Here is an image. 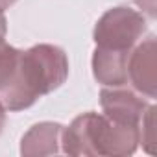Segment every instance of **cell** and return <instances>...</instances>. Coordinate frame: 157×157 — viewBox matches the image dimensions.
<instances>
[{
    "label": "cell",
    "mask_w": 157,
    "mask_h": 157,
    "mask_svg": "<svg viewBox=\"0 0 157 157\" xmlns=\"http://www.w3.org/2000/svg\"><path fill=\"white\" fill-rule=\"evenodd\" d=\"M153 126H155V105H150L139 128V142L146 148L148 153H153V140H155Z\"/></svg>",
    "instance_id": "obj_8"
},
{
    "label": "cell",
    "mask_w": 157,
    "mask_h": 157,
    "mask_svg": "<svg viewBox=\"0 0 157 157\" xmlns=\"http://www.w3.org/2000/svg\"><path fill=\"white\" fill-rule=\"evenodd\" d=\"M139 148V128L113 122L104 113H83L63 129L61 151L68 155H133Z\"/></svg>",
    "instance_id": "obj_2"
},
{
    "label": "cell",
    "mask_w": 157,
    "mask_h": 157,
    "mask_svg": "<svg viewBox=\"0 0 157 157\" xmlns=\"http://www.w3.org/2000/svg\"><path fill=\"white\" fill-rule=\"evenodd\" d=\"M17 57H19V50L13 48L11 44H8L4 37H0V91L10 82Z\"/></svg>",
    "instance_id": "obj_7"
},
{
    "label": "cell",
    "mask_w": 157,
    "mask_h": 157,
    "mask_svg": "<svg viewBox=\"0 0 157 157\" xmlns=\"http://www.w3.org/2000/svg\"><path fill=\"white\" fill-rule=\"evenodd\" d=\"M100 104L107 118L131 128H140V120L151 105L142 94L124 87H104L100 91Z\"/></svg>",
    "instance_id": "obj_4"
},
{
    "label": "cell",
    "mask_w": 157,
    "mask_h": 157,
    "mask_svg": "<svg viewBox=\"0 0 157 157\" xmlns=\"http://www.w3.org/2000/svg\"><path fill=\"white\" fill-rule=\"evenodd\" d=\"M6 32H8V21H6L4 11L0 10V37H6Z\"/></svg>",
    "instance_id": "obj_10"
},
{
    "label": "cell",
    "mask_w": 157,
    "mask_h": 157,
    "mask_svg": "<svg viewBox=\"0 0 157 157\" xmlns=\"http://www.w3.org/2000/svg\"><path fill=\"white\" fill-rule=\"evenodd\" d=\"M68 78V57L56 44H35L19 50L13 74L0 91V102L6 111H22L39 98L54 93Z\"/></svg>",
    "instance_id": "obj_1"
},
{
    "label": "cell",
    "mask_w": 157,
    "mask_h": 157,
    "mask_svg": "<svg viewBox=\"0 0 157 157\" xmlns=\"http://www.w3.org/2000/svg\"><path fill=\"white\" fill-rule=\"evenodd\" d=\"M146 32L148 26L142 13L126 6H118L107 10L98 19L93 39L98 50L128 56L142 41Z\"/></svg>",
    "instance_id": "obj_3"
},
{
    "label": "cell",
    "mask_w": 157,
    "mask_h": 157,
    "mask_svg": "<svg viewBox=\"0 0 157 157\" xmlns=\"http://www.w3.org/2000/svg\"><path fill=\"white\" fill-rule=\"evenodd\" d=\"M4 126H6V107L2 105V102H0V133H2Z\"/></svg>",
    "instance_id": "obj_11"
},
{
    "label": "cell",
    "mask_w": 157,
    "mask_h": 157,
    "mask_svg": "<svg viewBox=\"0 0 157 157\" xmlns=\"http://www.w3.org/2000/svg\"><path fill=\"white\" fill-rule=\"evenodd\" d=\"M155 37L150 35L148 39L140 41L129 54L128 59V83L142 94L144 98H155Z\"/></svg>",
    "instance_id": "obj_5"
},
{
    "label": "cell",
    "mask_w": 157,
    "mask_h": 157,
    "mask_svg": "<svg viewBox=\"0 0 157 157\" xmlns=\"http://www.w3.org/2000/svg\"><path fill=\"white\" fill-rule=\"evenodd\" d=\"M63 129L65 126H61L59 122H39L32 126L21 140V153L26 157L59 153Z\"/></svg>",
    "instance_id": "obj_6"
},
{
    "label": "cell",
    "mask_w": 157,
    "mask_h": 157,
    "mask_svg": "<svg viewBox=\"0 0 157 157\" xmlns=\"http://www.w3.org/2000/svg\"><path fill=\"white\" fill-rule=\"evenodd\" d=\"M15 2H17V0H0V10L4 11V10H8L10 6H13Z\"/></svg>",
    "instance_id": "obj_12"
},
{
    "label": "cell",
    "mask_w": 157,
    "mask_h": 157,
    "mask_svg": "<svg viewBox=\"0 0 157 157\" xmlns=\"http://www.w3.org/2000/svg\"><path fill=\"white\" fill-rule=\"evenodd\" d=\"M135 2H137V6L142 8L151 19L155 17V0H135Z\"/></svg>",
    "instance_id": "obj_9"
}]
</instances>
